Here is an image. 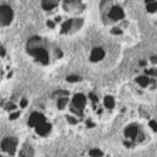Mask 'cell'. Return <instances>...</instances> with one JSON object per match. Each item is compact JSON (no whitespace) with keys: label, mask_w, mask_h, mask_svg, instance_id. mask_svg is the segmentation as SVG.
<instances>
[{"label":"cell","mask_w":157,"mask_h":157,"mask_svg":"<svg viewBox=\"0 0 157 157\" xmlns=\"http://www.w3.org/2000/svg\"><path fill=\"white\" fill-rule=\"evenodd\" d=\"M14 58L9 47L0 41V85L13 77L15 69Z\"/></svg>","instance_id":"cell-4"},{"label":"cell","mask_w":157,"mask_h":157,"mask_svg":"<svg viewBox=\"0 0 157 157\" xmlns=\"http://www.w3.org/2000/svg\"><path fill=\"white\" fill-rule=\"evenodd\" d=\"M137 132H138V129H137V127L136 126H129V127L126 129V131H125V133H126V135L127 136H130V137H132V138H134L136 136V134H137Z\"/></svg>","instance_id":"cell-8"},{"label":"cell","mask_w":157,"mask_h":157,"mask_svg":"<svg viewBox=\"0 0 157 157\" xmlns=\"http://www.w3.org/2000/svg\"><path fill=\"white\" fill-rule=\"evenodd\" d=\"M105 57V52L102 49V48H97V49H93L92 52H91V56H90V59L92 61H98V60H101Z\"/></svg>","instance_id":"cell-7"},{"label":"cell","mask_w":157,"mask_h":157,"mask_svg":"<svg viewBox=\"0 0 157 157\" xmlns=\"http://www.w3.org/2000/svg\"><path fill=\"white\" fill-rule=\"evenodd\" d=\"M150 126H151V128L153 129L154 131H157V124L154 121H150Z\"/></svg>","instance_id":"cell-11"},{"label":"cell","mask_w":157,"mask_h":157,"mask_svg":"<svg viewBox=\"0 0 157 157\" xmlns=\"http://www.w3.org/2000/svg\"><path fill=\"white\" fill-rule=\"evenodd\" d=\"M104 103H105V106L107 107L108 109H112L113 107H114L115 103H114V100H113L112 97H106L105 100H104Z\"/></svg>","instance_id":"cell-9"},{"label":"cell","mask_w":157,"mask_h":157,"mask_svg":"<svg viewBox=\"0 0 157 157\" xmlns=\"http://www.w3.org/2000/svg\"><path fill=\"white\" fill-rule=\"evenodd\" d=\"M90 155L92 157H101L103 155V153L100 150H92L90 151Z\"/></svg>","instance_id":"cell-10"},{"label":"cell","mask_w":157,"mask_h":157,"mask_svg":"<svg viewBox=\"0 0 157 157\" xmlns=\"http://www.w3.org/2000/svg\"><path fill=\"white\" fill-rule=\"evenodd\" d=\"M25 52L35 64L48 67L63 58L62 49L52 40L35 35L25 43Z\"/></svg>","instance_id":"cell-3"},{"label":"cell","mask_w":157,"mask_h":157,"mask_svg":"<svg viewBox=\"0 0 157 157\" xmlns=\"http://www.w3.org/2000/svg\"><path fill=\"white\" fill-rule=\"evenodd\" d=\"M146 10L152 18L157 20V0H145Z\"/></svg>","instance_id":"cell-6"},{"label":"cell","mask_w":157,"mask_h":157,"mask_svg":"<svg viewBox=\"0 0 157 157\" xmlns=\"http://www.w3.org/2000/svg\"><path fill=\"white\" fill-rule=\"evenodd\" d=\"M46 27L58 36L75 35L84 25L85 0H41Z\"/></svg>","instance_id":"cell-1"},{"label":"cell","mask_w":157,"mask_h":157,"mask_svg":"<svg viewBox=\"0 0 157 157\" xmlns=\"http://www.w3.org/2000/svg\"><path fill=\"white\" fill-rule=\"evenodd\" d=\"M14 20V12L11 7L6 6H0V26H9Z\"/></svg>","instance_id":"cell-5"},{"label":"cell","mask_w":157,"mask_h":157,"mask_svg":"<svg viewBox=\"0 0 157 157\" xmlns=\"http://www.w3.org/2000/svg\"><path fill=\"white\" fill-rule=\"evenodd\" d=\"M100 15L104 26L112 36H124L132 23L123 0H102Z\"/></svg>","instance_id":"cell-2"}]
</instances>
